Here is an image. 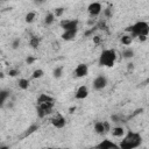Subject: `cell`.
Instances as JSON below:
<instances>
[{"label": "cell", "instance_id": "1", "mask_svg": "<svg viewBox=\"0 0 149 149\" xmlns=\"http://www.w3.org/2000/svg\"><path fill=\"white\" fill-rule=\"evenodd\" d=\"M54 105H55V99L52 97H50L47 93H41L37 98V115L40 118H44L48 114H50L54 109Z\"/></svg>", "mask_w": 149, "mask_h": 149}, {"label": "cell", "instance_id": "2", "mask_svg": "<svg viewBox=\"0 0 149 149\" xmlns=\"http://www.w3.org/2000/svg\"><path fill=\"white\" fill-rule=\"evenodd\" d=\"M142 143V136L137 132H128L119 143L121 149H134Z\"/></svg>", "mask_w": 149, "mask_h": 149}, {"label": "cell", "instance_id": "3", "mask_svg": "<svg viewBox=\"0 0 149 149\" xmlns=\"http://www.w3.org/2000/svg\"><path fill=\"white\" fill-rule=\"evenodd\" d=\"M126 31L130 33L133 35V37L136 36L140 40L144 41L147 35L149 34V24L147 22H144V21H139V22H135L134 24L127 27Z\"/></svg>", "mask_w": 149, "mask_h": 149}, {"label": "cell", "instance_id": "4", "mask_svg": "<svg viewBox=\"0 0 149 149\" xmlns=\"http://www.w3.org/2000/svg\"><path fill=\"white\" fill-rule=\"evenodd\" d=\"M116 51L114 49H105L101 51L98 63L99 66H105V68H112L115 64L116 61Z\"/></svg>", "mask_w": 149, "mask_h": 149}, {"label": "cell", "instance_id": "5", "mask_svg": "<svg viewBox=\"0 0 149 149\" xmlns=\"http://www.w3.org/2000/svg\"><path fill=\"white\" fill-rule=\"evenodd\" d=\"M111 130V126L108 121H97L94 123V132L99 135H104Z\"/></svg>", "mask_w": 149, "mask_h": 149}, {"label": "cell", "instance_id": "6", "mask_svg": "<svg viewBox=\"0 0 149 149\" xmlns=\"http://www.w3.org/2000/svg\"><path fill=\"white\" fill-rule=\"evenodd\" d=\"M78 20H74V19H65V20H62L61 21V28L63 30H74V29H78Z\"/></svg>", "mask_w": 149, "mask_h": 149}, {"label": "cell", "instance_id": "7", "mask_svg": "<svg viewBox=\"0 0 149 149\" xmlns=\"http://www.w3.org/2000/svg\"><path fill=\"white\" fill-rule=\"evenodd\" d=\"M92 85H93V88L94 90L100 91V90H102V88H105L107 86V78L105 76H102V74H99V76H97L94 78Z\"/></svg>", "mask_w": 149, "mask_h": 149}, {"label": "cell", "instance_id": "8", "mask_svg": "<svg viewBox=\"0 0 149 149\" xmlns=\"http://www.w3.org/2000/svg\"><path fill=\"white\" fill-rule=\"evenodd\" d=\"M87 73H88V66H87L85 63L78 64V65L76 66L74 71H73V74H74V77H77V78H83V77L87 76Z\"/></svg>", "mask_w": 149, "mask_h": 149}, {"label": "cell", "instance_id": "9", "mask_svg": "<svg viewBox=\"0 0 149 149\" xmlns=\"http://www.w3.org/2000/svg\"><path fill=\"white\" fill-rule=\"evenodd\" d=\"M50 122H51V125H52L55 128H58V129L63 128V127L66 125V120H65V118H64L62 114H59V113H57V114L50 120Z\"/></svg>", "mask_w": 149, "mask_h": 149}, {"label": "cell", "instance_id": "10", "mask_svg": "<svg viewBox=\"0 0 149 149\" xmlns=\"http://www.w3.org/2000/svg\"><path fill=\"white\" fill-rule=\"evenodd\" d=\"M102 10V7H101V3L100 2H91L87 7V12L91 16H98Z\"/></svg>", "mask_w": 149, "mask_h": 149}, {"label": "cell", "instance_id": "11", "mask_svg": "<svg viewBox=\"0 0 149 149\" xmlns=\"http://www.w3.org/2000/svg\"><path fill=\"white\" fill-rule=\"evenodd\" d=\"M95 148H98V149H119L120 146L116 144L115 142L106 139V140H102L100 143H98L95 146Z\"/></svg>", "mask_w": 149, "mask_h": 149}, {"label": "cell", "instance_id": "12", "mask_svg": "<svg viewBox=\"0 0 149 149\" xmlns=\"http://www.w3.org/2000/svg\"><path fill=\"white\" fill-rule=\"evenodd\" d=\"M88 95V88L85 86V85H81L77 88L76 91V94H74V98L78 99V100H83L85 98H87Z\"/></svg>", "mask_w": 149, "mask_h": 149}, {"label": "cell", "instance_id": "13", "mask_svg": "<svg viewBox=\"0 0 149 149\" xmlns=\"http://www.w3.org/2000/svg\"><path fill=\"white\" fill-rule=\"evenodd\" d=\"M77 31H78V29H74V30H64L63 34H62V38L64 41H72L77 36Z\"/></svg>", "mask_w": 149, "mask_h": 149}, {"label": "cell", "instance_id": "14", "mask_svg": "<svg viewBox=\"0 0 149 149\" xmlns=\"http://www.w3.org/2000/svg\"><path fill=\"white\" fill-rule=\"evenodd\" d=\"M112 135L115 137H122L125 135V129L121 126H116L112 129Z\"/></svg>", "mask_w": 149, "mask_h": 149}, {"label": "cell", "instance_id": "15", "mask_svg": "<svg viewBox=\"0 0 149 149\" xmlns=\"http://www.w3.org/2000/svg\"><path fill=\"white\" fill-rule=\"evenodd\" d=\"M29 84H30L29 79H26V78H21V79H19V81H17V85H19V87H20L21 90H27V88L29 87Z\"/></svg>", "mask_w": 149, "mask_h": 149}, {"label": "cell", "instance_id": "16", "mask_svg": "<svg viewBox=\"0 0 149 149\" xmlns=\"http://www.w3.org/2000/svg\"><path fill=\"white\" fill-rule=\"evenodd\" d=\"M122 57L126 58V59H130V58H133V57H134V50L130 49V48L125 49V50L122 51Z\"/></svg>", "mask_w": 149, "mask_h": 149}, {"label": "cell", "instance_id": "17", "mask_svg": "<svg viewBox=\"0 0 149 149\" xmlns=\"http://www.w3.org/2000/svg\"><path fill=\"white\" fill-rule=\"evenodd\" d=\"M8 97H9V92H8V91L2 90V91L0 92V105H1V106L5 105V102H6V100H7Z\"/></svg>", "mask_w": 149, "mask_h": 149}, {"label": "cell", "instance_id": "18", "mask_svg": "<svg viewBox=\"0 0 149 149\" xmlns=\"http://www.w3.org/2000/svg\"><path fill=\"white\" fill-rule=\"evenodd\" d=\"M133 42V35L129 34V35H125L121 37V43L125 44V45H130V43Z\"/></svg>", "mask_w": 149, "mask_h": 149}, {"label": "cell", "instance_id": "19", "mask_svg": "<svg viewBox=\"0 0 149 149\" xmlns=\"http://www.w3.org/2000/svg\"><path fill=\"white\" fill-rule=\"evenodd\" d=\"M29 44H30L31 48L36 49V48L40 45V38H38L37 36H31V37H30V41H29Z\"/></svg>", "mask_w": 149, "mask_h": 149}, {"label": "cell", "instance_id": "20", "mask_svg": "<svg viewBox=\"0 0 149 149\" xmlns=\"http://www.w3.org/2000/svg\"><path fill=\"white\" fill-rule=\"evenodd\" d=\"M55 14L54 13H48L47 15H45V17H44V23L45 24H51L54 21H55Z\"/></svg>", "mask_w": 149, "mask_h": 149}, {"label": "cell", "instance_id": "21", "mask_svg": "<svg viewBox=\"0 0 149 149\" xmlns=\"http://www.w3.org/2000/svg\"><path fill=\"white\" fill-rule=\"evenodd\" d=\"M62 74H63V66H57V68L54 69L52 76H54L55 78H61Z\"/></svg>", "mask_w": 149, "mask_h": 149}, {"label": "cell", "instance_id": "22", "mask_svg": "<svg viewBox=\"0 0 149 149\" xmlns=\"http://www.w3.org/2000/svg\"><path fill=\"white\" fill-rule=\"evenodd\" d=\"M43 74H44V72H43L42 69H36V70L33 72L31 78H33V79H40V78L43 77Z\"/></svg>", "mask_w": 149, "mask_h": 149}, {"label": "cell", "instance_id": "23", "mask_svg": "<svg viewBox=\"0 0 149 149\" xmlns=\"http://www.w3.org/2000/svg\"><path fill=\"white\" fill-rule=\"evenodd\" d=\"M35 16H36V13H35V12H29V13L26 15V22H27V23H31V22L34 21Z\"/></svg>", "mask_w": 149, "mask_h": 149}, {"label": "cell", "instance_id": "24", "mask_svg": "<svg viewBox=\"0 0 149 149\" xmlns=\"http://www.w3.org/2000/svg\"><path fill=\"white\" fill-rule=\"evenodd\" d=\"M37 128H38V126L37 125H31L27 130H26V133H24V136H28V135H30L31 133H34L35 130H37Z\"/></svg>", "mask_w": 149, "mask_h": 149}, {"label": "cell", "instance_id": "25", "mask_svg": "<svg viewBox=\"0 0 149 149\" xmlns=\"http://www.w3.org/2000/svg\"><path fill=\"white\" fill-rule=\"evenodd\" d=\"M63 13H64V8H63V7H57V8H55V10H54V14H55L56 17L62 16Z\"/></svg>", "mask_w": 149, "mask_h": 149}, {"label": "cell", "instance_id": "26", "mask_svg": "<svg viewBox=\"0 0 149 149\" xmlns=\"http://www.w3.org/2000/svg\"><path fill=\"white\" fill-rule=\"evenodd\" d=\"M112 121L115 123L122 122V118H121V115H112Z\"/></svg>", "mask_w": 149, "mask_h": 149}, {"label": "cell", "instance_id": "27", "mask_svg": "<svg viewBox=\"0 0 149 149\" xmlns=\"http://www.w3.org/2000/svg\"><path fill=\"white\" fill-rule=\"evenodd\" d=\"M19 47H20V38H15L13 41V43H12V48L13 49H17Z\"/></svg>", "mask_w": 149, "mask_h": 149}, {"label": "cell", "instance_id": "28", "mask_svg": "<svg viewBox=\"0 0 149 149\" xmlns=\"http://www.w3.org/2000/svg\"><path fill=\"white\" fill-rule=\"evenodd\" d=\"M8 73H9V76H10V77H14V76H16V74H17V70H9V72H8Z\"/></svg>", "mask_w": 149, "mask_h": 149}, {"label": "cell", "instance_id": "29", "mask_svg": "<svg viewBox=\"0 0 149 149\" xmlns=\"http://www.w3.org/2000/svg\"><path fill=\"white\" fill-rule=\"evenodd\" d=\"M105 15H106V16H111V15H112V13H111V8L105 9Z\"/></svg>", "mask_w": 149, "mask_h": 149}, {"label": "cell", "instance_id": "30", "mask_svg": "<svg viewBox=\"0 0 149 149\" xmlns=\"http://www.w3.org/2000/svg\"><path fill=\"white\" fill-rule=\"evenodd\" d=\"M34 61H35V58H33V57H28V58H27V63H28V64H31Z\"/></svg>", "mask_w": 149, "mask_h": 149}, {"label": "cell", "instance_id": "31", "mask_svg": "<svg viewBox=\"0 0 149 149\" xmlns=\"http://www.w3.org/2000/svg\"><path fill=\"white\" fill-rule=\"evenodd\" d=\"M45 0H35V2L37 3V5H41V3H43Z\"/></svg>", "mask_w": 149, "mask_h": 149}, {"label": "cell", "instance_id": "32", "mask_svg": "<svg viewBox=\"0 0 149 149\" xmlns=\"http://www.w3.org/2000/svg\"><path fill=\"white\" fill-rule=\"evenodd\" d=\"M2 1H3V0H2Z\"/></svg>", "mask_w": 149, "mask_h": 149}]
</instances>
